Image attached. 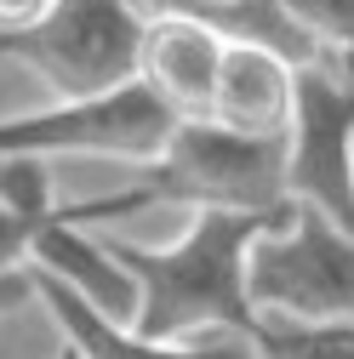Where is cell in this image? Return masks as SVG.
<instances>
[{
  "instance_id": "9a60e30c",
  "label": "cell",
  "mask_w": 354,
  "mask_h": 359,
  "mask_svg": "<svg viewBox=\"0 0 354 359\" xmlns=\"http://www.w3.org/2000/svg\"><path fill=\"white\" fill-rule=\"evenodd\" d=\"M34 313H12V320H0V359H29L34 353Z\"/></svg>"
},
{
  "instance_id": "52a82bcc",
  "label": "cell",
  "mask_w": 354,
  "mask_h": 359,
  "mask_svg": "<svg viewBox=\"0 0 354 359\" xmlns=\"http://www.w3.org/2000/svg\"><path fill=\"white\" fill-rule=\"evenodd\" d=\"M229 40L211 23L189 12H155L143 23V52H138V80L177 114V120H206L211 86L223 69Z\"/></svg>"
},
{
  "instance_id": "5bb4252c",
  "label": "cell",
  "mask_w": 354,
  "mask_h": 359,
  "mask_svg": "<svg viewBox=\"0 0 354 359\" xmlns=\"http://www.w3.org/2000/svg\"><path fill=\"white\" fill-rule=\"evenodd\" d=\"M52 6L58 0H0V46H6V40H23L29 29H40Z\"/></svg>"
},
{
  "instance_id": "30bf717a",
  "label": "cell",
  "mask_w": 354,
  "mask_h": 359,
  "mask_svg": "<svg viewBox=\"0 0 354 359\" xmlns=\"http://www.w3.org/2000/svg\"><path fill=\"white\" fill-rule=\"evenodd\" d=\"M160 12H189L200 23H211L223 40H251V46H269L280 57H291L297 69L315 63V52L303 46V34L286 23V12L275 0H166Z\"/></svg>"
},
{
  "instance_id": "ba28073f",
  "label": "cell",
  "mask_w": 354,
  "mask_h": 359,
  "mask_svg": "<svg viewBox=\"0 0 354 359\" xmlns=\"http://www.w3.org/2000/svg\"><path fill=\"white\" fill-rule=\"evenodd\" d=\"M29 268H34V274H46V280H58V285H69L86 308H98L109 325H126L131 331V320H138V285H131V274L109 257L103 234L80 229L74 205H58L34 229Z\"/></svg>"
},
{
  "instance_id": "7a4b0ae2",
  "label": "cell",
  "mask_w": 354,
  "mask_h": 359,
  "mask_svg": "<svg viewBox=\"0 0 354 359\" xmlns=\"http://www.w3.org/2000/svg\"><path fill=\"white\" fill-rule=\"evenodd\" d=\"M149 205L183 211H286V137H240L211 120H177L155 165L138 171Z\"/></svg>"
},
{
  "instance_id": "7c38bea8",
  "label": "cell",
  "mask_w": 354,
  "mask_h": 359,
  "mask_svg": "<svg viewBox=\"0 0 354 359\" xmlns=\"http://www.w3.org/2000/svg\"><path fill=\"white\" fill-rule=\"evenodd\" d=\"M257 359H354V325L343 320H280L257 313Z\"/></svg>"
},
{
  "instance_id": "4fadbf2b",
  "label": "cell",
  "mask_w": 354,
  "mask_h": 359,
  "mask_svg": "<svg viewBox=\"0 0 354 359\" xmlns=\"http://www.w3.org/2000/svg\"><path fill=\"white\" fill-rule=\"evenodd\" d=\"M46 217H52V211H23V205H12L6 194H0V280L18 274V268H29L34 229H40Z\"/></svg>"
},
{
  "instance_id": "6da1fadb",
  "label": "cell",
  "mask_w": 354,
  "mask_h": 359,
  "mask_svg": "<svg viewBox=\"0 0 354 359\" xmlns=\"http://www.w3.org/2000/svg\"><path fill=\"white\" fill-rule=\"evenodd\" d=\"M286 211H189L183 234L166 245H138L103 234L109 257L138 285V331L143 342H200V337H257L251 308V245L275 234Z\"/></svg>"
},
{
  "instance_id": "5b68a950",
  "label": "cell",
  "mask_w": 354,
  "mask_h": 359,
  "mask_svg": "<svg viewBox=\"0 0 354 359\" xmlns=\"http://www.w3.org/2000/svg\"><path fill=\"white\" fill-rule=\"evenodd\" d=\"M251 308L280 320L354 325V234L297 205L275 234L251 245Z\"/></svg>"
},
{
  "instance_id": "277c9868",
  "label": "cell",
  "mask_w": 354,
  "mask_h": 359,
  "mask_svg": "<svg viewBox=\"0 0 354 359\" xmlns=\"http://www.w3.org/2000/svg\"><path fill=\"white\" fill-rule=\"evenodd\" d=\"M171 131H177V114L143 80H126L86 103H46V109L0 120V154H34V160L92 154V160H120L143 171L166 154Z\"/></svg>"
},
{
  "instance_id": "3957f363",
  "label": "cell",
  "mask_w": 354,
  "mask_h": 359,
  "mask_svg": "<svg viewBox=\"0 0 354 359\" xmlns=\"http://www.w3.org/2000/svg\"><path fill=\"white\" fill-rule=\"evenodd\" d=\"M149 12L138 0H58L46 23L23 40H6L0 57L29 69L46 103H86L98 92L138 80Z\"/></svg>"
},
{
  "instance_id": "2e32d148",
  "label": "cell",
  "mask_w": 354,
  "mask_h": 359,
  "mask_svg": "<svg viewBox=\"0 0 354 359\" xmlns=\"http://www.w3.org/2000/svg\"><path fill=\"white\" fill-rule=\"evenodd\" d=\"M138 6H143V12H149V18H155V12H160V6H166V0H138Z\"/></svg>"
},
{
  "instance_id": "8992f818",
  "label": "cell",
  "mask_w": 354,
  "mask_h": 359,
  "mask_svg": "<svg viewBox=\"0 0 354 359\" xmlns=\"http://www.w3.org/2000/svg\"><path fill=\"white\" fill-rule=\"evenodd\" d=\"M286 194L354 234V80L337 69H297V109L286 131Z\"/></svg>"
},
{
  "instance_id": "8fae6325",
  "label": "cell",
  "mask_w": 354,
  "mask_h": 359,
  "mask_svg": "<svg viewBox=\"0 0 354 359\" xmlns=\"http://www.w3.org/2000/svg\"><path fill=\"white\" fill-rule=\"evenodd\" d=\"M320 69L354 80V0H275Z\"/></svg>"
},
{
  "instance_id": "9c48e42d",
  "label": "cell",
  "mask_w": 354,
  "mask_h": 359,
  "mask_svg": "<svg viewBox=\"0 0 354 359\" xmlns=\"http://www.w3.org/2000/svg\"><path fill=\"white\" fill-rule=\"evenodd\" d=\"M291 109H297V63L269 46H251V40H229L206 120L240 131V137H286Z\"/></svg>"
}]
</instances>
